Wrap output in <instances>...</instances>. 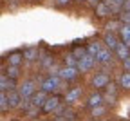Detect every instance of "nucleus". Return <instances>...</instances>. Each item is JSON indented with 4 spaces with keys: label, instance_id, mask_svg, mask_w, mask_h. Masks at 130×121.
Wrapping results in <instances>:
<instances>
[{
    "label": "nucleus",
    "instance_id": "1",
    "mask_svg": "<svg viewBox=\"0 0 130 121\" xmlns=\"http://www.w3.org/2000/svg\"><path fill=\"white\" fill-rule=\"evenodd\" d=\"M60 81H61V78L60 76H49V78H45L43 80V83H42V89L45 90V92H54V90H58V87H60Z\"/></svg>",
    "mask_w": 130,
    "mask_h": 121
},
{
    "label": "nucleus",
    "instance_id": "2",
    "mask_svg": "<svg viewBox=\"0 0 130 121\" xmlns=\"http://www.w3.org/2000/svg\"><path fill=\"white\" fill-rule=\"evenodd\" d=\"M78 71L79 69L78 67H71V65H65V67H61L60 69V78L61 80H74L76 78V74H78Z\"/></svg>",
    "mask_w": 130,
    "mask_h": 121
},
{
    "label": "nucleus",
    "instance_id": "3",
    "mask_svg": "<svg viewBox=\"0 0 130 121\" xmlns=\"http://www.w3.org/2000/svg\"><path fill=\"white\" fill-rule=\"evenodd\" d=\"M94 62H96V56H92V54L87 53L81 60H78V69H79V71H89V69H92Z\"/></svg>",
    "mask_w": 130,
    "mask_h": 121
},
{
    "label": "nucleus",
    "instance_id": "4",
    "mask_svg": "<svg viewBox=\"0 0 130 121\" xmlns=\"http://www.w3.org/2000/svg\"><path fill=\"white\" fill-rule=\"evenodd\" d=\"M58 105H60V99H58V96H51V98H47V101H45V105L42 107V110H43L45 114H49V112H54V110L58 109Z\"/></svg>",
    "mask_w": 130,
    "mask_h": 121
},
{
    "label": "nucleus",
    "instance_id": "5",
    "mask_svg": "<svg viewBox=\"0 0 130 121\" xmlns=\"http://www.w3.org/2000/svg\"><path fill=\"white\" fill-rule=\"evenodd\" d=\"M20 94H22V98L24 99H27V98H31L32 94H35V83L32 81H24L22 85H20Z\"/></svg>",
    "mask_w": 130,
    "mask_h": 121
},
{
    "label": "nucleus",
    "instance_id": "6",
    "mask_svg": "<svg viewBox=\"0 0 130 121\" xmlns=\"http://www.w3.org/2000/svg\"><path fill=\"white\" fill-rule=\"evenodd\" d=\"M92 85H94L96 89L107 87V85H108V76H107V74H96V76L92 78Z\"/></svg>",
    "mask_w": 130,
    "mask_h": 121
},
{
    "label": "nucleus",
    "instance_id": "7",
    "mask_svg": "<svg viewBox=\"0 0 130 121\" xmlns=\"http://www.w3.org/2000/svg\"><path fill=\"white\" fill-rule=\"evenodd\" d=\"M7 99H9V107H18L20 101H22L20 90H9L7 92Z\"/></svg>",
    "mask_w": 130,
    "mask_h": 121
},
{
    "label": "nucleus",
    "instance_id": "8",
    "mask_svg": "<svg viewBox=\"0 0 130 121\" xmlns=\"http://www.w3.org/2000/svg\"><path fill=\"white\" fill-rule=\"evenodd\" d=\"M31 101H32V107L42 109V107L45 105V101H47V94H45V90H43V92H38V94H32Z\"/></svg>",
    "mask_w": 130,
    "mask_h": 121
},
{
    "label": "nucleus",
    "instance_id": "9",
    "mask_svg": "<svg viewBox=\"0 0 130 121\" xmlns=\"http://www.w3.org/2000/svg\"><path fill=\"white\" fill-rule=\"evenodd\" d=\"M116 54H118V58L119 60H126V58H130V47L126 45V43H119L118 47H116Z\"/></svg>",
    "mask_w": 130,
    "mask_h": 121
},
{
    "label": "nucleus",
    "instance_id": "10",
    "mask_svg": "<svg viewBox=\"0 0 130 121\" xmlns=\"http://www.w3.org/2000/svg\"><path fill=\"white\" fill-rule=\"evenodd\" d=\"M0 89H2V92H7V89L13 90V78L2 74V78H0Z\"/></svg>",
    "mask_w": 130,
    "mask_h": 121
},
{
    "label": "nucleus",
    "instance_id": "11",
    "mask_svg": "<svg viewBox=\"0 0 130 121\" xmlns=\"http://www.w3.org/2000/svg\"><path fill=\"white\" fill-rule=\"evenodd\" d=\"M110 49H103L101 47V51L96 54V62H100V63H107V62H110Z\"/></svg>",
    "mask_w": 130,
    "mask_h": 121
},
{
    "label": "nucleus",
    "instance_id": "12",
    "mask_svg": "<svg viewBox=\"0 0 130 121\" xmlns=\"http://www.w3.org/2000/svg\"><path fill=\"white\" fill-rule=\"evenodd\" d=\"M110 13H112V7H110L107 2H105V4L100 2V4L96 6V14H98V16H107V14H110Z\"/></svg>",
    "mask_w": 130,
    "mask_h": 121
},
{
    "label": "nucleus",
    "instance_id": "13",
    "mask_svg": "<svg viewBox=\"0 0 130 121\" xmlns=\"http://www.w3.org/2000/svg\"><path fill=\"white\" fill-rule=\"evenodd\" d=\"M79 96H81V89H72L65 96V103H74V101H78Z\"/></svg>",
    "mask_w": 130,
    "mask_h": 121
},
{
    "label": "nucleus",
    "instance_id": "14",
    "mask_svg": "<svg viewBox=\"0 0 130 121\" xmlns=\"http://www.w3.org/2000/svg\"><path fill=\"white\" fill-rule=\"evenodd\" d=\"M105 43H107V45H108L110 49H116V47L119 45L118 38L114 36V34H110V33H108V34H105Z\"/></svg>",
    "mask_w": 130,
    "mask_h": 121
},
{
    "label": "nucleus",
    "instance_id": "15",
    "mask_svg": "<svg viewBox=\"0 0 130 121\" xmlns=\"http://www.w3.org/2000/svg\"><path fill=\"white\" fill-rule=\"evenodd\" d=\"M101 101H103V96H101V94H92V96L89 98V105L94 109V107H98V105H101Z\"/></svg>",
    "mask_w": 130,
    "mask_h": 121
},
{
    "label": "nucleus",
    "instance_id": "16",
    "mask_svg": "<svg viewBox=\"0 0 130 121\" xmlns=\"http://www.w3.org/2000/svg\"><path fill=\"white\" fill-rule=\"evenodd\" d=\"M40 54H38V49H35V47H32V49H27L25 51V53H24V58L25 60H36Z\"/></svg>",
    "mask_w": 130,
    "mask_h": 121
},
{
    "label": "nucleus",
    "instance_id": "17",
    "mask_svg": "<svg viewBox=\"0 0 130 121\" xmlns=\"http://www.w3.org/2000/svg\"><path fill=\"white\" fill-rule=\"evenodd\" d=\"M100 51H101V45L98 43V42H92V43L87 47V53H89V54H92V56H96L98 53H100Z\"/></svg>",
    "mask_w": 130,
    "mask_h": 121
},
{
    "label": "nucleus",
    "instance_id": "18",
    "mask_svg": "<svg viewBox=\"0 0 130 121\" xmlns=\"http://www.w3.org/2000/svg\"><path fill=\"white\" fill-rule=\"evenodd\" d=\"M0 107H2V110L6 112L9 109V99H7V92H2L0 94Z\"/></svg>",
    "mask_w": 130,
    "mask_h": 121
},
{
    "label": "nucleus",
    "instance_id": "19",
    "mask_svg": "<svg viewBox=\"0 0 130 121\" xmlns=\"http://www.w3.org/2000/svg\"><path fill=\"white\" fill-rule=\"evenodd\" d=\"M22 58H24V54H18V53L11 54V56H9V65H18V63L22 62Z\"/></svg>",
    "mask_w": 130,
    "mask_h": 121
},
{
    "label": "nucleus",
    "instance_id": "20",
    "mask_svg": "<svg viewBox=\"0 0 130 121\" xmlns=\"http://www.w3.org/2000/svg\"><path fill=\"white\" fill-rule=\"evenodd\" d=\"M119 83H121V87H123V89H130V72L123 74L121 80H119Z\"/></svg>",
    "mask_w": 130,
    "mask_h": 121
},
{
    "label": "nucleus",
    "instance_id": "21",
    "mask_svg": "<svg viewBox=\"0 0 130 121\" xmlns=\"http://www.w3.org/2000/svg\"><path fill=\"white\" fill-rule=\"evenodd\" d=\"M18 72H20V71H18V65H9V71H7V76H9V78L14 80L16 76H18Z\"/></svg>",
    "mask_w": 130,
    "mask_h": 121
},
{
    "label": "nucleus",
    "instance_id": "22",
    "mask_svg": "<svg viewBox=\"0 0 130 121\" xmlns=\"http://www.w3.org/2000/svg\"><path fill=\"white\" fill-rule=\"evenodd\" d=\"M103 114H105V107H101V105H98V107L92 109V116H94V117H100V116H103Z\"/></svg>",
    "mask_w": 130,
    "mask_h": 121
},
{
    "label": "nucleus",
    "instance_id": "23",
    "mask_svg": "<svg viewBox=\"0 0 130 121\" xmlns=\"http://www.w3.org/2000/svg\"><path fill=\"white\" fill-rule=\"evenodd\" d=\"M119 33H121L123 38H130V24H125V25L119 29Z\"/></svg>",
    "mask_w": 130,
    "mask_h": 121
},
{
    "label": "nucleus",
    "instance_id": "24",
    "mask_svg": "<svg viewBox=\"0 0 130 121\" xmlns=\"http://www.w3.org/2000/svg\"><path fill=\"white\" fill-rule=\"evenodd\" d=\"M121 22L123 24H130V11H121Z\"/></svg>",
    "mask_w": 130,
    "mask_h": 121
},
{
    "label": "nucleus",
    "instance_id": "25",
    "mask_svg": "<svg viewBox=\"0 0 130 121\" xmlns=\"http://www.w3.org/2000/svg\"><path fill=\"white\" fill-rule=\"evenodd\" d=\"M72 54H74V56H76L78 60H81V58H83V56H85L87 53H85L83 49H74V53H72Z\"/></svg>",
    "mask_w": 130,
    "mask_h": 121
},
{
    "label": "nucleus",
    "instance_id": "26",
    "mask_svg": "<svg viewBox=\"0 0 130 121\" xmlns=\"http://www.w3.org/2000/svg\"><path fill=\"white\" fill-rule=\"evenodd\" d=\"M118 27H119L118 22H110V24H108V29H118Z\"/></svg>",
    "mask_w": 130,
    "mask_h": 121
},
{
    "label": "nucleus",
    "instance_id": "27",
    "mask_svg": "<svg viewBox=\"0 0 130 121\" xmlns=\"http://www.w3.org/2000/svg\"><path fill=\"white\" fill-rule=\"evenodd\" d=\"M123 7H125L126 11H130V0H125V4H123Z\"/></svg>",
    "mask_w": 130,
    "mask_h": 121
},
{
    "label": "nucleus",
    "instance_id": "28",
    "mask_svg": "<svg viewBox=\"0 0 130 121\" xmlns=\"http://www.w3.org/2000/svg\"><path fill=\"white\" fill-rule=\"evenodd\" d=\"M125 67H126L128 71H130V58H126V60H125Z\"/></svg>",
    "mask_w": 130,
    "mask_h": 121
},
{
    "label": "nucleus",
    "instance_id": "29",
    "mask_svg": "<svg viewBox=\"0 0 130 121\" xmlns=\"http://www.w3.org/2000/svg\"><path fill=\"white\" fill-rule=\"evenodd\" d=\"M51 63V58H43V65H49Z\"/></svg>",
    "mask_w": 130,
    "mask_h": 121
},
{
    "label": "nucleus",
    "instance_id": "30",
    "mask_svg": "<svg viewBox=\"0 0 130 121\" xmlns=\"http://www.w3.org/2000/svg\"><path fill=\"white\" fill-rule=\"evenodd\" d=\"M56 2H58V4H61V6H63V4H69V0H56Z\"/></svg>",
    "mask_w": 130,
    "mask_h": 121
},
{
    "label": "nucleus",
    "instance_id": "31",
    "mask_svg": "<svg viewBox=\"0 0 130 121\" xmlns=\"http://www.w3.org/2000/svg\"><path fill=\"white\" fill-rule=\"evenodd\" d=\"M123 43H126V45L130 47V38H123Z\"/></svg>",
    "mask_w": 130,
    "mask_h": 121
},
{
    "label": "nucleus",
    "instance_id": "32",
    "mask_svg": "<svg viewBox=\"0 0 130 121\" xmlns=\"http://www.w3.org/2000/svg\"><path fill=\"white\" fill-rule=\"evenodd\" d=\"M90 2H92V4H100V0H90Z\"/></svg>",
    "mask_w": 130,
    "mask_h": 121
},
{
    "label": "nucleus",
    "instance_id": "33",
    "mask_svg": "<svg viewBox=\"0 0 130 121\" xmlns=\"http://www.w3.org/2000/svg\"><path fill=\"white\" fill-rule=\"evenodd\" d=\"M56 121H65V119H63V117H60V119H56Z\"/></svg>",
    "mask_w": 130,
    "mask_h": 121
},
{
    "label": "nucleus",
    "instance_id": "34",
    "mask_svg": "<svg viewBox=\"0 0 130 121\" xmlns=\"http://www.w3.org/2000/svg\"><path fill=\"white\" fill-rule=\"evenodd\" d=\"M78 2H83V0H78Z\"/></svg>",
    "mask_w": 130,
    "mask_h": 121
}]
</instances>
